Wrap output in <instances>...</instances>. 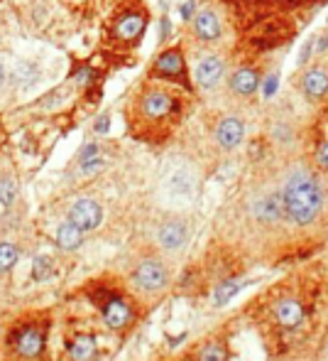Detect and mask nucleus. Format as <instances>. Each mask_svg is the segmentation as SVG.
<instances>
[{"label": "nucleus", "mask_w": 328, "mask_h": 361, "mask_svg": "<svg viewBox=\"0 0 328 361\" xmlns=\"http://www.w3.org/2000/svg\"><path fill=\"white\" fill-rule=\"evenodd\" d=\"M52 312L30 310L3 330L0 361H50Z\"/></svg>", "instance_id": "f257e3e1"}, {"label": "nucleus", "mask_w": 328, "mask_h": 361, "mask_svg": "<svg viewBox=\"0 0 328 361\" xmlns=\"http://www.w3.org/2000/svg\"><path fill=\"white\" fill-rule=\"evenodd\" d=\"M321 190L316 180L308 175H294L284 187L282 204L294 224H308L316 219V214L321 211Z\"/></svg>", "instance_id": "f03ea898"}, {"label": "nucleus", "mask_w": 328, "mask_h": 361, "mask_svg": "<svg viewBox=\"0 0 328 361\" xmlns=\"http://www.w3.org/2000/svg\"><path fill=\"white\" fill-rule=\"evenodd\" d=\"M89 300L98 307L100 320L110 332H125L135 320L133 300L108 285H89Z\"/></svg>", "instance_id": "7ed1b4c3"}, {"label": "nucleus", "mask_w": 328, "mask_h": 361, "mask_svg": "<svg viewBox=\"0 0 328 361\" xmlns=\"http://www.w3.org/2000/svg\"><path fill=\"white\" fill-rule=\"evenodd\" d=\"M133 283L135 288L142 292H159L170 283V273H167L162 261H157V258H144V261H140L137 266H135Z\"/></svg>", "instance_id": "20e7f679"}, {"label": "nucleus", "mask_w": 328, "mask_h": 361, "mask_svg": "<svg viewBox=\"0 0 328 361\" xmlns=\"http://www.w3.org/2000/svg\"><path fill=\"white\" fill-rule=\"evenodd\" d=\"M66 219L74 226H79L84 234H89V231H96L103 224V206L96 199H91V197H81V199H76L74 204L69 206Z\"/></svg>", "instance_id": "39448f33"}, {"label": "nucleus", "mask_w": 328, "mask_h": 361, "mask_svg": "<svg viewBox=\"0 0 328 361\" xmlns=\"http://www.w3.org/2000/svg\"><path fill=\"white\" fill-rule=\"evenodd\" d=\"M98 354V344H96L94 334H71L64 339V361H94Z\"/></svg>", "instance_id": "423d86ee"}, {"label": "nucleus", "mask_w": 328, "mask_h": 361, "mask_svg": "<svg viewBox=\"0 0 328 361\" xmlns=\"http://www.w3.org/2000/svg\"><path fill=\"white\" fill-rule=\"evenodd\" d=\"M157 241L164 251H181L189 241V231H186V224L179 219H170L164 221L157 229Z\"/></svg>", "instance_id": "0eeeda50"}, {"label": "nucleus", "mask_w": 328, "mask_h": 361, "mask_svg": "<svg viewBox=\"0 0 328 361\" xmlns=\"http://www.w3.org/2000/svg\"><path fill=\"white\" fill-rule=\"evenodd\" d=\"M84 231L79 229V226H74L69 219L61 221L59 226H57V234H54V241H57V248H61V251L71 253V251H79L81 246H84Z\"/></svg>", "instance_id": "6e6552de"}, {"label": "nucleus", "mask_w": 328, "mask_h": 361, "mask_svg": "<svg viewBox=\"0 0 328 361\" xmlns=\"http://www.w3.org/2000/svg\"><path fill=\"white\" fill-rule=\"evenodd\" d=\"M172 106H174V101L164 94V91H149L142 99V113L147 118H164L172 111Z\"/></svg>", "instance_id": "1a4fd4ad"}, {"label": "nucleus", "mask_w": 328, "mask_h": 361, "mask_svg": "<svg viewBox=\"0 0 328 361\" xmlns=\"http://www.w3.org/2000/svg\"><path fill=\"white\" fill-rule=\"evenodd\" d=\"M221 74H223V62L218 57H204L196 66V79L204 89H211V86L218 84Z\"/></svg>", "instance_id": "9d476101"}, {"label": "nucleus", "mask_w": 328, "mask_h": 361, "mask_svg": "<svg viewBox=\"0 0 328 361\" xmlns=\"http://www.w3.org/2000/svg\"><path fill=\"white\" fill-rule=\"evenodd\" d=\"M144 25H147V20H144V15H140V13H128V15H123L118 22H115V35L120 37V40H137L140 35H142Z\"/></svg>", "instance_id": "9b49d317"}, {"label": "nucleus", "mask_w": 328, "mask_h": 361, "mask_svg": "<svg viewBox=\"0 0 328 361\" xmlns=\"http://www.w3.org/2000/svg\"><path fill=\"white\" fill-rule=\"evenodd\" d=\"M243 123H240L238 118H225L223 123L218 126V131H216V138H218L221 148H225V150H230V148L240 146V141H243Z\"/></svg>", "instance_id": "f8f14e48"}, {"label": "nucleus", "mask_w": 328, "mask_h": 361, "mask_svg": "<svg viewBox=\"0 0 328 361\" xmlns=\"http://www.w3.org/2000/svg\"><path fill=\"white\" fill-rule=\"evenodd\" d=\"M253 214L258 216L260 221H277L279 216L284 214L282 197L267 194V197H262V199H258V201L253 204Z\"/></svg>", "instance_id": "ddd939ff"}, {"label": "nucleus", "mask_w": 328, "mask_h": 361, "mask_svg": "<svg viewBox=\"0 0 328 361\" xmlns=\"http://www.w3.org/2000/svg\"><path fill=\"white\" fill-rule=\"evenodd\" d=\"M274 315H277L279 325L287 327V330H294V327L301 325L304 307H301V302H297V300H284V302H279V305H277Z\"/></svg>", "instance_id": "4468645a"}, {"label": "nucleus", "mask_w": 328, "mask_h": 361, "mask_svg": "<svg viewBox=\"0 0 328 361\" xmlns=\"http://www.w3.org/2000/svg\"><path fill=\"white\" fill-rule=\"evenodd\" d=\"M154 71L162 76H181L184 74V59H181L179 50H170L157 57L154 62Z\"/></svg>", "instance_id": "2eb2a0df"}, {"label": "nucleus", "mask_w": 328, "mask_h": 361, "mask_svg": "<svg viewBox=\"0 0 328 361\" xmlns=\"http://www.w3.org/2000/svg\"><path fill=\"white\" fill-rule=\"evenodd\" d=\"M167 192L174 197H186L191 194V190H194V177L189 175V172L184 170V167H177V170H172L170 175H167Z\"/></svg>", "instance_id": "dca6fc26"}, {"label": "nucleus", "mask_w": 328, "mask_h": 361, "mask_svg": "<svg viewBox=\"0 0 328 361\" xmlns=\"http://www.w3.org/2000/svg\"><path fill=\"white\" fill-rule=\"evenodd\" d=\"M17 261H20V246L10 239L0 241V278L10 276L13 268L17 266Z\"/></svg>", "instance_id": "f3484780"}, {"label": "nucleus", "mask_w": 328, "mask_h": 361, "mask_svg": "<svg viewBox=\"0 0 328 361\" xmlns=\"http://www.w3.org/2000/svg\"><path fill=\"white\" fill-rule=\"evenodd\" d=\"M196 32L201 40H218L221 35V22L211 10H204L196 15Z\"/></svg>", "instance_id": "a211bd4d"}, {"label": "nucleus", "mask_w": 328, "mask_h": 361, "mask_svg": "<svg viewBox=\"0 0 328 361\" xmlns=\"http://www.w3.org/2000/svg\"><path fill=\"white\" fill-rule=\"evenodd\" d=\"M17 201V180L13 175H0V214H8Z\"/></svg>", "instance_id": "6ab92c4d"}, {"label": "nucleus", "mask_w": 328, "mask_h": 361, "mask_svg": "<svg viewBox=\"0 0 328 361\" xmlns=\"http://www.w3.org/2000/svg\"><path fill=\"white\" fill-rule=\"evenodd\" d=\"M304 89H306V94L313 96V99H321L328 91V74L321 69L306 71V76H304Z\"/></svg>", "instance_id": "aec40b11"}, {"label": "nucleus", "mask_w": 328, "mask_h": 361, "mask_svg": "<svg viewBox=\"0 0 328 361\" xmlns=\"http://www.w3.org/2000/svg\"><path fill=\"white\" fill-rule=\"evenodd\" d=\"M258 74H255L253 69H238L233 74V79H230V86H233L235 94H253L255 89H258Z\"/></svg>", "instance_id": "412c9836"}, {"label": "nucleus", "mask_w": 328, "mask_h": 361, "mask_svg": "<svg viewBox=\"0 0 328 361\" xmlns=\"http://www.w3.org/2000/svg\"><path fill=\"white\" fill-rule=\"evenodd\" d=\"M13 79H15V84L20 86V89H25V86H32L40 79V69H37L35 62H20V64L15 66V71H13Z\"/></svg>", "instance_id": "4be33fe9"}, {"label": "nucleus", "mask_w": 328, "mask_h": 361, "mask_svg": "<svg viewBox=\"0 0 328 361\" xmlns=\"http://www.w3.org/2000/svg\"><path fill=\"white\" fill-rule=\"evenodd\" d=\"M240 290V283L238 281H228V283H221L218 288H216V295H214V300H216V305H225V302L230 300V297L235 295V292Z\"/></svg>", "instance_id": "5701e85b"}, {"label": "nucleus", "mask_w": 328, "mask_h": 361, "mask_svg": "<svg viewBox=\"0 0 328 361\" xmlns=\"http://www.w3.org/2000/svg\"><path fill=\"white\" fill-rule=\"evenodd\" d=\"M199 361H225V349L223 344L214 341V344H206L199 354Z\"/></svg>", "instance_id": "b1692460"}, {"label": "nucleus", "mask_w": 328, "mask_h": 361, "mask_svg": "<svg viewBox=\"0 0 328 361\" xmlns=\"http://www.w3.org/2000/svg\"><path fill=\"white\" fill-rule=\"evenodd\" d=\"M318 162H321V167L328 170V143H323L321 150H318Z\"/></svg>", "instance_id": "393cba45"}, {"label": "nucleus", "mask_w": 328, "mask_h": 361, "mask_svg": "<svg viewBox=\"0 0 328 361\" xmlns=\"http://www.w3.org/2000/svg\"><path fill=\"white\" fill-rule=\"evenodd\" d=\"M274 89H277V76H269V79L264 81V96H272Z\"/></svg>", "instance_id": "a878e982"}, {"label": "nucleus", "mask_w": 328, "mask_h": 361, "mask_svg": "<svg viewBox=\"0 0 328 361\" xmlns=\"http://www.w3.org/2000/svg\"><path fill=\"white\" fill-rule=\"evenodd\" d=\"M108 115H105V118H98V123H96V133H105L108 131Z\"/></svg>", "instance_id": "bb28decb"}, {"label": "nucleus", "mask_w": 328, "mask_h": 361, "mask_svg": "<svg viewBox=\"0 0 328 361\" xmlns=\"http://www.w3.org/2000/svg\"><path fill=\"white\" fill-rule=\"evenodd\" d=\"M308 52H311V42H306V47H304V52H301V55H299V62H301V64L308 59Z\"/></svg>", "instance_id": "cd10ccee"}, {"label": "nucleus", "mask_w": 328, "mask_h": 361, "mask_svg": "<svg viewBox=\"0 0 328 361\" xmlns=\"http://www.w3.org/2000/svg\"><path fill=\"white\" fill-rule=\"evenodd\" d=\"M191 10H194V6H191V3H189V6H184V8H181V17H189Z\"/></svg>", "instance_id": "c85d7f7f"}, {"label": "nucleus", "mask_w": 328, "mask_h": 361, "mask_svg": "<svg viewBox=\"0 0 328 361\" xmlns=\"http://www.w3.org/2000/svg\"><path fill=\"white\" fill-rule=\"evenodd\" d=\"M6 81H8L6 69H3V66H0V89H3V86H6Z\"/></svg>", "instance_id": "c756f323"}, {"label": "nucleus", "mask_w": 328, "mask_h": 361, "mask_svg": "<svg viewBox=\"0 0 328 361\" xmlns=\"http://www.w3.org/2000/svg\"><path fill=\"white\" fill-rule=\"evenodd\" d=\"M326 47H328V40H326V37H323V40L318 42V52H321V50H326Z\"/></svg>", "instance_id": "7c9ffc66"}, {"label": "nucleus", "mask_w": 328, "mask_h": 361, "mask_svg": "<svg viewBox=\"0 0 328 361\" xmlns=\"http://www.w3.org/2000/svg\"><path fill=\"white\" fill-rule=\"evenodd\" d=\"M0 339H3V327H0Z\"/></svg>", "instance_id": "2f4dec72"}]
</instances>
